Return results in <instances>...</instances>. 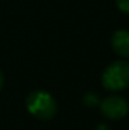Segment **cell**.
<instances>
[{
  "label": "cell",
  "mask_w": 129,
  "mask_h": 130,
  "mask_svg": "<svg viewBox=\"0 0 129 130\" xmlns=\"http://www.w3.org/2000/svg\"><path fill=\"white\" fill-rule=\"evenodd\" d=\"M100 111L108 119L120 120L128 114L129 105L120 96H108L100 102Z\"/></svg>",
  "instance_id": "3957f363"
},
{
  "label": "cell",
  "mask_w": 129,
  "mask_h": 130,
  "mask_svg": "<svg viewBox=\"0 0 129 130\" xmlns=\"http://www.w3.org/2000/svg\"><path fill=\"white\" fill-rule=\"evenodd\" d=\"M117 5L122 11L129 13V0H117Z\"/></svg>",
  "instance_id": "8992f818"
},
{
  "label": "cell",
  "mask_w": 129,
  "mask_h": 130,
  "mask_svg": "<svg viewBox=\"0 0 129 130\" xmlns=\"http://www.w3.org/2000/svg\"><path fill=\"white\" fill-rule=\"evenodd\" d=\"M103 86L110 91H120L129 86V62L115 61L109 64L101 77Z\"/></svg>",
  "instance_id": "7a4b0ae2"
},
{
  "label": "cell",
  "mask_w": 129,
  "mask_h": 130,
  "mask_svg": "<svg viewBox=\"0 0 129 130\" xmlns=\"http://www.w3.org/2000/svg\"><path fill=\"white\" fill-rule=\"evenodd\" d=\"M99 102H100L99 96L94 92H87L84 96V104L87 107H95L96 105H99Z\"/></svg>",
  "instance_id": "5b68a950"
},
{
  "label": "cell",
  "mask_w": 129,
  "mask_h": 130,
  "mask_svg": "<svg viewBox=\"0 0 129 130\" xmlns=\"http://www.w3.org/2000/svg\"><path fill=\"white\" fill-rule=\"evenodd\" d=\"M97 130H109V129H108V126H106L105 124H100V125L97 126Z\"/></svg>",
  "instance_id": "52a82bcc"
},
{
  "label": "cell",
  "mask_w": 129,
  "mask_h": 130,
  "mask_svg": "<svg viewBox=\"0 0 129 130\" xmlns=\"http://www.w3.org/2000/svg\"><path fill=\"white\" fill-rule=\"evenodd\" d=\"M28 111L39 120H51L57 114V102L53 96L46 91L37 90L28 95L27 97Z\"/></svg>",
  "instance_id": "6da1fadb"
},
{
  "label": "cell",
  "mask_w": 129,
  "mask_h": 130,
  "mask_svg": "<svg viewBox=\"0 0 129 130\" xmlns=\"http://www.w3.org/2000/svg\"><path fill=\"white\" fill-rule=\"evenodd\" d=\"M113 49L122 57H129V32L117 30L111 38Z\"/></svg>",
  "instance_id": "277c9868"
},
{
  "label": "cell",
  "mask_w": 129,
  "mask_h": 130,
  "mask_svg": "<svg viewBox=\"0 0 129 130\" xmlns=\"http://www.w3.org/2000/svg\"><path fill=\"white\" fill-rule=\"evenodd\" d=\"M3 82H4V77H3V73H1V71H0V88L3 86Z\"/></svg>",
  "instance_id": "ba28073f"
}]
</instances>
